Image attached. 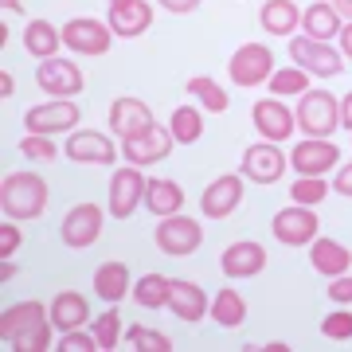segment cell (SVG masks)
Segmentation results:
<instances>
[{"label":"cell","mask_w":352,"mask_h":352,"mask_svg":"<svg viewBox=\"0 0 352 352\" xmlns=\"http://www.w3.org/2000/svg\"><path fill=\"white\" fill-rule=\"evenodd\" d=\"M51 314L43 302L8 305L0 317V340L20 352H47L51 349Z\"/></svg>","instance_id":"1"},{"label":"cell","mask_w":352,"mask_h":352,"mask_svg":"<svg viewBox=\"0 0 352 352\" xmlns=\"http://www.w3.org/2000/svg\"><path fill=\"white\" fill-rule=\"evenodd\" d=\"M0 212L4 219L16 223H32L47 212V180L39 173H8L0 184Z\"/></svg>","instance_id":"2"},{"label":"cell","mask_w":352,"mask_h":352,"mask_svg":"<svg viewBox=\"0 0 352 352\" xmlns=\"http://www.w3.org/2000/svg\"><path fill=\"white\" fill-rule=\"evenodd\" d=\"M294 113L305 138H333L340 129V98L333 90H305Z\"/></svg>","instance_id":"3"},{"label":"cell","mask_w":352,"mask_h":352,"mask_svg":"<svg viewBox=\"0 0 352 352\" xmlns=\"http://www.w3.org/2000/svg\"><path fill=\"white\" fill-rule=\"evenodd\" d=\"M270 75H274V51L266 47V43H243V47H235L231 63H227V78L239 90L266 87Z\"/></svg>","instance_id":"4"},{"label":"cell","mask_w":352,"mask_h":352,"mask_svg":"<svg viewBox=\"0 0 352 352\" xmlns=\"http://www.w3.org/2000/svg\"><path fill=\"white\" fill-rule=\"evenodd\" d=\"M153 243H157V251L168 254V258H188V254L200 251L204 243V227L196 219H188L184 212L176 215H164L157 231H153Z\"/></svg>","instance_id":"5"},{"label":"cell","mask_w":352,"mask_h":352,"mask_svg":"<svg viewBox=\"0 0 352 352\" xmlns=\"http://www.w3.org/2000/svg\"><path fill=\"white\" fill-rule=\"evenodd\" d=\"M82 122V110H78L75 98H51L43 106H32L24 113V129L28 133H43V138H55V133H75V126Z\"/></svg>","instance_id":"6"},{"label":"cell","mask_w":352,"mask_h":352,"mask_svg":"<svg viewBox=\"0 0 352 352\" xmlns=\"http://www.w3.org/2000/svg\"><path fill=\"white\" fill-rule=\"evenodd\" d=\"M289 59H294V67H302V71H309L314 78H337L340 71H344V55H340L333 43H325V39H309V36H294L289 39Z\"/></svg>","instance_id":"7"},{"label":"cell","mask_w":352,"mask_h":352,"mask_svg":"<svg viewBox=\"0 0 352 352\" xmlns=\"http://www.w3.org/2000/svg\"><path fill=\"white\" fill-rule=\"evenodd\" d=\"M102 223H106V215H102L98 204H75L59 223V243L67 251H90L102 235Z\"/></svg>","instance_id":"8"},{"label":"cell","mask_w":352,"mask_h":352,"mask_svg":"<svg viewBox=\"0 0 352 352\" xmlns=\"http://www.w3.org/2000/svg\"><path fill=\"white\" fill-rule=\"evenodd\" d=\"M63 47L75 51V55L98 59L113 47V28L106 20H94V16H75L63 24Z\"/></svg>","instance_id":"9"},{"label":"cell","mask_w":352,"mask_h":352,"mask_svg":"<svg viewBox=\"0 0 352 352\" xmlns=\"http://www.w3.org/2000/svg\"><path fill=\"white\" fill-rule=\"evenodd\" d=\"M289 168V153H282L274 141H258V145H247L239 161V173L254 184H278Z\"/></svg>","instance_id":"10"},{"label":"cell","mask_w":352,"mask_h":352,"mask_svg":"<svg viewBox=\"0 0 352 352\" xmlns=\"http://www.w3.org/2000/svg\"><path fill=\"white\" fill-rule=\"evenodd\" d=\"M270 231H274V239L282 243V247H309V243L317 239V231H321V219H317L314 208L289 204V208H282V212L274 215Z\"/></svg>","instance_id":"11"},{"label":"cell","mask_w":352,"mask_h":352,"mask_svg":"<svg viewBox=\"0 0 352 352\" xmlns=\"http://www.w3.org/2000/svg\"><path fill=\"white\" fill-rule=\"evenodd\" d=\"M251 122H254V129H258V138L274 141V145H282V141H289L294 133H298V113L289 110L282 98H274V94L254 102Z\"/></svg>","instance_id":"12"},{"label":"cell","mask_w":352,"mask_h":352,"mask_svg":"<svg viewBox=\"0 0 352 352\" xmlns=\"http://www.w3.org/2000/svg\"><path fill=\"white\" fill-rule=\"evenodd\" d=\"M106 126H110L113 138L133 141V138H141V133H149V129L157 126V118H153V110L141 98L122 94V98L110 102V118H106Z\"/></svg>","instance_id":"13"},{"label":"cell","mask_w":352,"mask_h":352,"mask_svg":"<svg viewBox=\"0 0 352 352\" xmlns=\"http://www.w3.org/2000/svg\"><path fill=\"white\" fill-rule=\"evenodd\" d=\"M36 82H39L43 94H51V98H75V94H82V87H87V78H82L78 63H71V59H63V55H55V59H39Z\"/></svg>","instance_id":"14"},{"label":"cell","mask_w":352,"mask_h":352,"mask_svg":"<svg viewBox=\"0 0 352 352\" xmlns=\"http://www.w3.org/2000/svg\"><path fill=\"white\" fill-rule=\"evenodd\" d=\"M289 168L298 176H325L340 168V149L329 138H305L289 153Z\"/></svg>","instance_id":"15"},{"label":"cell","mask_w":352,"mask_h":352,"mask_svg":"<svg viewBox=\"0 0 352 352\" xmlns=\"http://www.w3.org/2000/svg\"><path fill=\"white\" fill-rule=\"evenodd\" d=\"M145 188H149V180L141 176L138 164H126V168H118L110 176V215L113 219H129V215L138 212L141 204H145Z\"/></svg>","instance_id":"16"},{"label":"cell","mask_w":352,"mask_h":352,"mask_svg":"<svg viewBox=\"0 0 352 352\" xmlns=\"http://www.w3.org/2000/svg\"><path fill=\"white\" fill-rule=\"evenodd\" d=\"M63 157L75 164H113L118 161V145L98 129H75L63 145Z\"/></svg>","instance_id":"17"},{"label":"cell","mask_w":352,"mask_h":352,"mask_svg":"<svg viewBox=\"0 0 352 352\" xmlns=\"http://www.w3.org/2000/svg\"><path fill=\"white\" fill-rule=\"evenodd\" d=\"M243 173H227V176H215L212 184L204 188L200 196V212L208 219H227V215L235 212L243 204Z\"/></svg>","instance_id":"18"},{"label":"cell","mask_w":352,"mask_h":352,"mask_svg":"<svg viewBox=\"0 0 352 352\" xmlns=\"http://www.w3.org/2000/svg\"><path fill=\"white\" fill-rule=\"evenodd\" d=\"M219 270H223V278H231V282H247V278L263 274V270H266L263 243H254V239L231 243V247L219 254Z\"/></svg>","instance_id":"19"},{"label":"cell","mask_w":352,"mask_h":352,"mask_svg":"<svg viewBox=\"0 0 352 352\" xmlns=\"http://www.w3.org/2000/svg\"><path fill=\"white\" fill-rule=\"evenodd\" d=\"M106 24L113 28V36L138 39V36H145L149 24H153V4L149 0H110Z\"/></svg>","instance_id":"20"},{"label":"cell","mask_w":352,"mask_h":352,"mask_svg":"<svg viewBox=\"0 0 352 352\" xmlns=\"http://www.w3.org/2000/svg\"><path fill=\"white\" fill-rule=\"evenodd\" d=\"M176 138L168 126H153L149 133H141V138L133 141H122V157H126V164H138V168H145V164H157L164 161L168 153H173Z\"/></svg>","instance_id":"21"},{"label":"cell","mask_w":352,"mask_h":352,"mask_svg":"<svg viewBox=\"0 0 352 352\" xmlns=\"http://www.w3.org/2000/svg\"><path fill=\"white\" fill-rule=\"evenodd\" d=\"M208 309H212V302H208V294L196 282L173 278V286H168V314L180 317L184 325H200L204 317H208Z\"/></svg>","instance_id":"22"},{"label":"cell","mask_w":352,"mask_h":352,"mask_svg":"<svg viewBox=\"0 0 352 352\" xmlns=\"http://www.w3.org/2000/svg\"><path fill=\"white\" fill-rule=\"evenodd\" d=\"M309 266H314L321 278H340V274L352 270V251L337 239H321V235H317V239L309 243Z\"/></svg>","instance_id":"23"},{"label":"cell","mask_w":352,"mask_h":352,"mask_svg":"<svg viewBox=\"0 0 352 352\" xmlns=\"http://www.w3.org/2000/svg\"><path fill=\"white\" fill-rule=\"evenodd\" d=\"M258 24L266 36L274 39H294V32L302 28V8L294 0H266L258 8Z\"/></svg>","instance_id":"24"},{"label":"cell","mask_w":352,"mask_h":352,"mask_svg":"<svg viewBox=\"0 0 352 352\" xmlns=\"http://www.w3.org/2000/svg\"><path fill=\"white\" fill-rule=\"evenodd\" d=\"M51 314V325L59 329V333H71V329H82L90 321V305L82 294H75V289H63V294H55L47 305Z\"/></svg>","instance_id":"25"},{"label":"cell","mask_w":352,"mask_h":352,"mask_svg":"<svg viewBox=\"0 0 352 352\" xmlns=\"http://www.w3.org/2000/svg\"><path fill=\"white\" fill-rule=\"evenodd\" d=\"M129 289H133V278H129V266L126 263L110 258V263H102L98 270H94V294H98L106 305H118Z\"/></svg>","instance_id":"26"},{"label":"cell","mask_w":352,"mask_h":352,"mask_svg":"<svg viewBox=\"0 0 352 352\" xmlns=\"http://www.w3.org/2000/svg\"><path fill=\"white\" fill-rule=\"evenodd\" d=\"M340 28H344V20H340V12L329 4V0H321V4H309V8H302V36L309 39H337Z\"/></svg>","instance_id":"27"},{"label":"cell","mask_w":352,"mask_h":352,"mask_svg":"<svg viewBox=\"0 0 352 352\" xmlns=\"http://www.w3.org/2000/svg\"><path fill=\"white\" fill-rule=\"evenodd\" d=\"M63 43V28H55L51 20H28L24 28V51L32 59H55Z\"/></svg>","instance_id":"28"},{"label":"cell","mask_w":352,"mask_h":352,"mask_svg":"<svg viewBox=\"0 0 352 352\" xmlns=\"http://www.w3.org/2000/svg\"><path fill=\"white\" fill-rule=\"evenodd\" d=\"M145 208H149L157 219L184 212V188H180L176 180H168V176H157V180H149V188H145Z\"/></svg>","instance_id":"29"},{"label":"cell","mask_w":352,"mask_h":352,"mask_svg":"<svg viewBox=\"0 0 352 352\" xmlns=\"http://www.w3.org/2000/svg\"><path fill=\"white\" fill-rule=\"evenodd\" d=\"M208 317H212L219 329H239L243 321H247V298H243L235 286H223L219 294H215Z\"/></svg>","instance_id":"30"},{"label":"cell","mask_w":352,"mask_h":352,"mask_svg":"<svg viewBox=\"0 0 352 352\" xmlns=\"http://www.w3.org/2000/svg\"><path fill=\"white\" fill-rule=\"evenodd\" d=\"M168 286H173V278L157 274V270H149V274H141L138 282H133V298H138L141 309H168Z\"/></svg>","instance_id":"31"},{"label":"cell","mask_w":352,"mask_h":352,"mask_svg":"<svg viewBox=\"0 0 352 352\" xmlns=\"http://www.w3.org/2000/svg\"><path fill=\"white\" fill-rule=\"evenodd\" d=\"M168 129H173L176 145H196L204 138V113L196 106H176L168 118Z\"/></svg>","instance_id":"32"},{"label":"cell","mask_w":352,"mask_h":352,"mask_svg":"<svg viewBox=\"0 0 352 352\" xmlns=\"http://www.w3.org/2000/svg\"><path fill=\"white\" fill-rule=\"evenodd\" d=\"M188 94H196V102H200V110H208V113H223L227 106H231V94H227L215 78H208V75H196V78H188Z\"/></svg>","instance_id":"33"},{"label":"cell","mask_w":352,"mask_h":352,"mask_svg":"<svg viewBox=\"0 0 352 352\" xmlns=\"http://www.w3.org/2000/svg\"><path fill=\"white\" fill-rule=\"evenodd\" d=\"M266 87H270L274 98H286V94H298V98H302L305 90H309V71H302V67H282V71L270 75Z\"/></svg>","instance_id":"34"},{"label":"cell","mask_w":352,"mask_h":352,"mask_svg":"<svg viewBox=\"0 0 352 352\" xmlns=\"http://www.w3.org/2000/svg\"><path fill=\"white\" fill-rule=\"evenodd\" d=\"M90 333H94V340H98L102 352L118 349V344H122V314H118V309H106L102 317L90 321Z\"/></svg>","instance_id":"35"},{"label":"cell","mask_w":352,"mask_h":352,"mask_svg":"<svg viewBox=\"0 0 352 352\" xmlns=\"http://www.w3.org/2000/svg\"><path fill=\"white\" fill-rule=\"evenodd\" d=\"M329 192H333V184H325L321 176H298V180H294V188H289V200L305 204V208H317Z\"/></svg>","instance_id":"36"},{"label":"cell","mask_w":352,"mask_h":352,"mask_svg":"<svg viewBox=\"0 0 352 352\" xmlns=\"http://www.w3.org/2000/svg\"><path fill=\"white\" fill-rule=\"evenodd\" d=\"M126 344H133L138 352H173V340L164 337V333H153L145 325H133L126 333Z\"/></svg>","instance_id":"37"},{"label":"cell","mask_w":352,"mask_h":352,"mask_svg":"<svg viewBox=\"0 0 352 352\" xmlns=\"http://www.w3.org/2000/svg\"><path fill=\"white\" fill-rule=\"evenodd\" d=\"M20 153H24L28 161H55L59 149H55V138H43V133H24L20 141Z\"/></svg>","instance_id":"38"},{"label":"cell","mask_w":352,"mask_h":352,"mask_svg":"<svg viewBox=\"0 0 352 352\" xmlns=\"http://www.w3.org/2000/svg\"><path fill=\"white\" fill-rule=\"evenodd\" d=\"M321 337L329 340H352V314L349 305H337V314H329L321 321Z\"/></svg>","instance_id":"39"},{"label":"cell","mask_w":352,"mask_h":352,"mask_svg":"<svg viewBox=\"0 0 352 352\" xmlns=\"http://www.w3.org/2000/svg\"><path fill=\"white\" fill-rule=\"evenodd\" d=\"M98 340L90 329H71V333H59V352H94Z\"/></svg>","instance_id":"40"},{"label":"cell","mask_w":352,"mask_h":352,"mask_svg":"<svg viewBox=\"0 0 352 352\" xmlns=\"http://www.w3.org/2000/svg\"><path fill=\"white\" fill-rule=\"evenodd\" d=\"M20 239H24V235H20V223H16V219H4V223H0V258H12V254L20 251Z\"/></svg>","instance_id":"41"},{"label":"cell","mask_w":352,"mask_h":352,"mask_svg":"<svg viewBox=\"0 0 352 352\" xmlns=\"http://www.w3.org/2000/svg\"><path fill=\"white\" fill-rule=\"evenodd\" d=\"M329 302L333 305H352V274H340L329 282Z\"/></svg>","instance_id":"42"},{"label":"cell","mask_w":352,"mask_h":352,"mask_svg":"<svg viewBox=\"0 0 352 352\" xmlns=\"http://www.w3.org/2000/svg\"><path fill=\"white\" fill-rule=\"evenodd\" d=\"M164 12H173V16H188V12H196L200 8V0H157Z\"/></svg>","instance_id":"43"},{"label":"cell","mask_w":352,"mask_h":352,"mask_svg":"<svg viewBox=\"0 0 352 352\" xmlns=\"http://www.w3.org/2000/svg\"><path fill=\"white\" fill-rule=\"evenodd\" d=\"M333 188H337L340 196H349V200H352V161L337 168V180H333Z\"/></svg>","instance_id":"44"},{"label":"cell","mask_w":352,"mask_h":352,"mask_svg":"<svg viewBox=\"0 0 352 352\" xmlns=\"http://www.w3.org/2000/svg\"><path fill=\"white\" fill-rule=\"evenodd\" d=\"M340 55H344V59H349L352 63V20H344V28H340Z\"/></svg>","instance_id":"45"},{"label":"cell","mask_w":352,"mask_h":352,"mask_svg":"<svg viewBox=\"0 0 352 352\" xmlns=\"http://www.w3.org/2000/svg\"><path fill=\"white\" fill-rule=\"evenodd\" d=\"M340 129H349L352 133V90L340 98Z\"/></svg>","instance_id":"46"},{"label":"cell","mask_w":352,"mask_h":352,"mask_svg":"<svg viewBox=\"0 0 352 352\" xmlns=\"http://www.w3.org/2000/svg\"><path fill=\"white\" fill-rule=\"evenodd\" d=\"M12 94H16L12 75H8V71H0V98H12Z\"/></svg>","instance_id":"47"},{"label":"cell","mask_w":352,"mask_h":352,"mask_svg":"<svg viewBox=\"0 0 352 352\" xmlns=\"http://www.w3.org/2000/svg\"><path fill=\"white\" fill-rule=\"evenodd\" d=\"M329 4L340 12V20H352V0H329Z\"/></svg>","instance_id":"48"},{"label":"cell","mask_w":352,"mask_h":352,"mask_svg":"<svg viewBox=\"0 0 352 352\" xmlns=\"http://www.w3.org/2000/svg\"><path fill=\"white\" fill-rule=\"evenodd\" d=\"M16 274V266L8 263V258H0V286H8V278Z\"/></svg>","instance_id":"49"},{"label":"cell","mask_w":352,"mask_h":352,"mask_svg":"<svg viewBox=\"0 0 352 352\" xmlns=\"http://www.w3.org/2000/svg\"><path fill=\"white\" fill-rule=\"evenodd\" d=\"M4 8H8V12H20V0H4Z\"/></svg>","instance_id":"50"}]
</instances>
